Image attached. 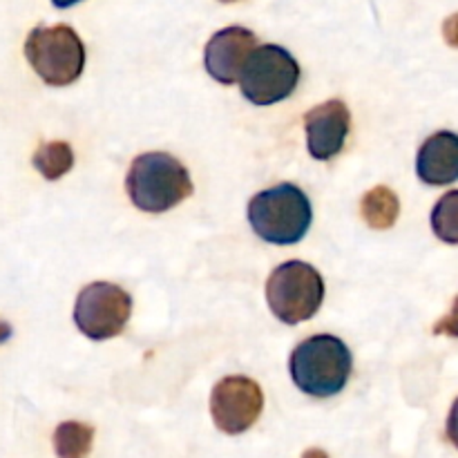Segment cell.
<instances>
[{
	"label": "cell",
	"mask_w": 458,
	"mask_h": 458,
	"mask_svg": "<svg viewBox=\"0 0 458 458\" xmlns=\"http://www.w3.org/2000/svg\"><path fill=\"white\" fill-rule=\"evenodd\" d=\"M267 300L273 316L284 325H300L313 318L325 300V280L307 262L280 264L267 282Z\"/></svg>",
	"instance_id": "obj_5"
},
{
	"label": "cell",
	"mask_w": 458,
	"mask_h": 458,
	"mask_svg": "<svg viewBox=\"0 0 458 458\" xmlns=\"http://www.w3.org/2000/svg\"><path fill=\"white\" fill-rule=\"evenodd\" d=\"M130 201L143 213H165L192 195L186 165L168 152H146L132 161L125 177Z\"/></svg>",
	"instance_id": "obj_1"
},
{
	"label": "cell",
	"mask_w": 458,
	"mask_h": 458,
	"mask_svg": "<svg viewBox=\"0 0 458 458\" xmlns=\"http://www.w3.org/2000/svg\"><path fill=\"white\" fill-rule=\"evenodd\" d=\"M360 215L365 224L374 231H387L396 224L398 215H401V201H398L396 192L387 186H376L362 197L360 201Z\"/></svg>",
	"instance_id": "obj_12"
},
{
	"label": "cell",
	"mask_w": 458,
	"mask_h": 458,
	"mask_svg": "<svg viewBox=\"0 0 458 458\" xmlns=\"http://www.w3.org/2000/svg\"><path fill=\"white\" fill-rule=\"evenodd\" d=\"M9 335H12V327H9L7 322L0 320V343H4V340H7Z\"/></svg>",
	"instance_id": "obj_17"
},
{
	"label": "cell",
	"mask_w": 458,
	"mask_h": 458,
	"mask_svg": "<svg viewBox=\"0 0 458 458\" xmlns=\"http://www.w3.org/2000/svg\"><path fill=\"white\" fill-rule=\"evenodd\" d=\"M302 458H329L325 450H318V447H313V450H307L302 454Z\"/></svg>",
	"instance_id": "obj_16"
},
{
	"label": "cell",
	"mask_w": 458,
	"mask_h": 458,
	"mask_svg": "<svg viewBox=\"0 0 458 458\" xmlns=\"http://www.w3.org/2000/svg\"><path fill=\"white\" fill-rule=\"evenodd\" d=\"M34 168L43 174L47 182H56L63 174H67L74 165V152H72L70 143L65 141H49L40 143L38 150L31 157Z\"/></svg>",
	"instance_id": "obj_14"
},
{
	"label": "cell",
	"mask_w": 458,
	"mask_h": 458,
	"mask_svg": "<svg viewBox=\"0 0 458 458\" xmlns=\"http://www.w3.org/2000/svg\"><path fill=\"white\" fill-rule=\"evenodd\" d=\"M264 407L262 387L249 376H226L210 394V414L219 432L244 434L255 425Z\"/></svg>",
	"instance_id": "obj_8"
},
{
	"label": "cell",
	"mask_w": 458,
	"mask_h": 458,
	"mask_svg": "<svg viewBox=\"0 0 458 458\" xmlns=\"http://www.w3.org/2000/svg\"><path fill=\"white\" fill-rule=\"evenodd\" d=\"M416 173L429 186L454 183L458 177V137L454 132H437L420 146Z\"/></svg>",
	"instance_id": "obj_11"
},
{
	"label": "cell",
	"mask_w": 458,
	"mask_h": 458,
	"mask_svg": "<svg viewBox=\"0 0 458 458\" xmlns=\"http://www.w3.org/2000/svg\"><path fill=\"white\" fill-rule=\"evenodd\" d=\"M456 197L458 192L452 191L443 197L432 213V228L443 242L456 244L458 228H456Z\"/></svg>",
	"instance_id": "obj_15"
},
{
	"label": "cell",
	"mask_w": 458,
	"mask_h": 458,
	"mask_svg": "<svg viewBox=\"0 0 458 458\" xmlns=\"http://www.w3.org/2000/svg\"><path fill=\"white\" fill-rule=\"evenodd\" d=\"M255 45H258V38L246 27L233 25L226 30H219L206 45V72L224 85L235 83V81H240L242 70L253 54Z\"/></svg>",
	"instance_id": "obj_10"
},
{
	"label": "cell",
	"mask_w": 458,
	"mask_h": 458,
	"mask_svg": "<svg viewBox=\"0 0 458 458\" xmlns=\"http://www.w3.org/2000/svg\"><path fill=\"white\" fill-rule=\"evenodd\" d=\"M25 56L45 83L61 88L83 74L85 45L70 25H40L27 36Z\"/></svg>",
	"instance_id": "obj_4"
},
{
	"label": "cell",
	"mask_w": 458,
	"mask_h": 458,
	"mask_svg": "<svg viewBox=\"0 0 458 458\" xmlns=\"http://www.w3.org/2000/svg\"><path fill=\"white\" fill-rule=\"evenodd\" d=\"M304 128H307V146L313 159L329 161L344 148L352 130V114L344 101L331 98L304 114Z\"/></svg>",
	"instance_id": "obj_9"
},
{
	"label": "cell",
	"mask_w": 458,
	"mask_h": 458,
	"mask_svg": "<svg viewBox=\"0 0 458 458\" xmlns=\"http://www.w3.org/2000/svg\"><path fill=\"white\" fill-rule=\"evenodd\" d=\"M311 201L293 183L267 188L249 204L250 228L268 244H298L311 226Z\"/></svg>",
	"instance_id": "obj_3"
},
{
	"label": "cell",
	"mask_w": 458,
	"mask_h": 458,
	"mask_svg": "<svg viewBox=\"0 0 458 458\" xmlns=\"http://www.w3.org/2000/svg\"><path fill=\"white\" fill-rule=\"evenodd\" d=\"M132 316V298L112 282H92L83 286L74 304V322L89 340H110L123 334Z\"/></svg>",
	"instance_id": "obj_7"
},
{
	"label": "cell",
	"mask_w": 458,
	"mask_h": 458,
	"mask_svg": "<svg viewBox=\"0 0 458 458\" xmlns=\"http://www.w3.org/2000/svg\"><path fill=\"white\" fill-rule=\"evenodd\" d=\"M352 352L340 338L329 334L311 335L291 353V378L300 392L316 398L340 394L352 376Z\"/></svg>",
	"instance_id": "obj_2"
},
{
	"label": "cell",
	"mask_w": 458,
	"mask_h": 458,
	"mask_svg": "<svg viewBox=\"0 0 458 458\" xmlns=\"http://www.w3.org/2000/svg\"><path fill=\"white\" fill-rule=\"evenodd\" d=\"M94 428L92 425L67 420L54 432V450L58 458H88L92 452Z\"/></svg>",
	"instance_id": "obj_13"
},
{
	"label": "cell",
	"mask_w": 458,
	"mask_h": 458,
	"mask_svg": "<svg viewBox=\"0 0 458 458\" xmlns=\"http://www.w3.org/2000/svg\"><path fill=\"white\" fill-rule=\"evenodd\" d=\"M300 81V65L289 49L280 45L255 47L240 74L242 94L255 106H273L293 94Z\"/></svg>",
	"instance_id": "obj_6"
}]
</instances>
